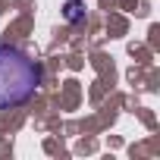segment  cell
Masks as SVG:
<instances>
[{"label":"cell","mask_w":160,"mask_h":160,"mask_svg":"<svg viewBox=\"0 0 160 160\" xmlns=\"http://www.w3.org/2000/svg\"><path fill=\"white\" fill-rule=\"evenodd\" d=\"M69 22H82L85 19V3L82 0H66V13H63Z\"/></svg>","instance_id":"7a4b0ae2"},{"label":"cell","mask_w":160,"mask_h":160,"mask_svg":"<svg viewBox=\"0 0 160 160\" xmlns=\"http://www.w3.org/2000/svg\"><path fill=\"white\" fill-rule=\"evenodd\" d=\"M41 85V66L19 47L0 44V110H10L35 98Z\"/></svg>","instance_id":"6da1fadb"}]
</instances>
